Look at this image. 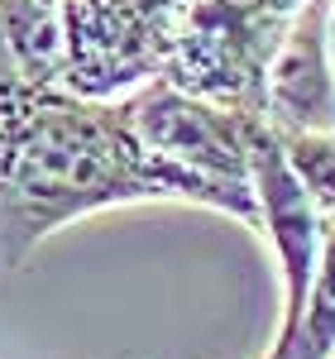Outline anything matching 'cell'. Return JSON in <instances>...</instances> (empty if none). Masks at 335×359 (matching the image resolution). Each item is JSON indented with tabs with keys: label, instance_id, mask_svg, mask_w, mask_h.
<instances>
[{
	"label": "cell",
	"instance_id": "1",
	"mask_svg": "<svg viewBox=\"0 0 335 359\" xmlns=\"http://www.w3.org/2000/svg\"><path fill=\"white\" fill-rule=\"evenodd\" d=\"M201 206L259 230L254 187H225L144 149L125 101L25 77L0 34V273L57 230L120 206Z\"/></svg>",
	"mask_w": 335,
	"mask_h": 359
},
{
	"label": "cell",
	"instance_id": "2",
	"mask_svg": "<svg viewBox=\"0 0 335 359\" xmlns=\"http://www.w3.org/2000/svg\"><path fill=\"white\" fill-rule=\"evenodd\" d=\"M302 0H182L163 77L196 96L259 115L264 72Z\"/></svg>",
	"mask_w": 335,
	"mask_h": 359
},
{
	"label": "cell",
	"instance_id": "3",
	"mask_svg": "<svg viewBox=\"0 0 335 359\" xmlns=\"http://www.w3.org/2000/svg\"><path fill=\"white\" fill-rule=\"evenodd\" d=\"M182 0H62V77L57 82L120 101L163 77Z\"/></svg>",
	"mask_w": 335,
	"mask_h": 359
},
{
	"label": "cell",
	"instance_id": "4",
	"mask_svg": "<svg viewBox=\"0 0 335 359\" xmlns=\"http://www.w3.org/2000/svg\"><path fill=\"white\" fill-rule=\"evenodd\" d=\"M120 101L149 154L187 168V172H201L211 182H225V187H249L254 115L216 106L168 77H149Z\"/></svg>",
	"mask_w": 335,
	"mask_h": 359
},
{
	"label": "cell",
	"instance_id": "5",
	"mask_svg": "<svg viewBox=\"0 0 335 359\" xmlns=\"http://www.w3.org/2000/svg\"><path fill=\"white\" fill-rule=\"evenodd\" d=\"M326 25H331V0H302L268 57L259 115L278 135L335 130V62Z\"/></svg>",
	"mask_w": 335,
	"mask_h": 359
},
{
	"label": "cell",
	"instance_id": "6",
	"mask_svg": "<svg viewBox=\"0 0 335 359\" xmlns=\"http://www.w3.org/2000/svg\"><path fill=\"white\" fill-rule=\"evenodd\" d=\"M331 350H335V221H326L321 264H316V278H311L302 321L282 345H268L259 359H326Z\"/></svg>",
	"mask_w": 335,
	"mask_h": 359
},
{
	"label": "cell",
	"instance_id": "7",
	"mask_svg": "<svg viewBox=\"0 0 335 359\" xmlns=\"http://www.w3.org/2000/svg\"><path fill=\"white\" fill-rule=\"evenodd\" d=\"M292 177L302 182L307 201L316 206L321 221H335V130H297L278 135Z\"/></svg>",
	"mask_w": 335,
	"mask_h": 359
},
{
	"label": "cell",
	"instance_id": "8",
	"mask_svg": "<svg viewBox=\"0 0 335 359\" xmlns=\"http://www.w3.org/2000/svg\"><path fill=\"white\" fill-rule=\"evenodd\" d=\"M326 39H331V62H335V0H331V25H326Z\"/></svg>",
	"mask_w": 335,
	"mask_h": 359
},
{
	"label": "cell",
	"instance_id": "9",
	"mask_svg": "<svg viewBox=\"0 0 335 359\" xmlns=\"http://www.w3.org/2000/svg\"><path fill=\"white\" fill-rule=\"evenodd\" d=\"M326 359H335V350H331V355H326Z\"/></svg>",
	"mask_w": 335,
	"mask_h": 359
},
{
	"label": "cell",
	"instance_id": "10",
	"mask_svg": "<svg viewBox=\"0 0 335 359\" xmlns=\"http://www.w3.org/2000/svg\"><path fill=\"white\" fill-rule=\"evenodd\" d=\"M130 359H135V355H130Z\"/></svg>",
	"mask_w": 335,
	"mask_h": 359
}]
</instances>
